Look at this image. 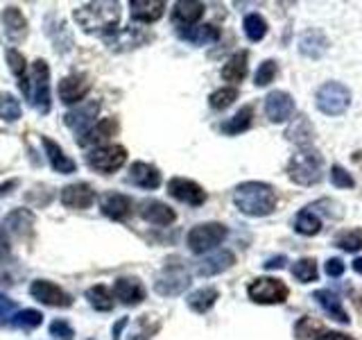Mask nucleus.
Listing matches in <instances>:
<instances>
[{
    "mask_svg": "<svg viewBox=\"0 0 362 340\" xmlns=\"http://www.w3.org/2000/svg\"><path fill=\"white\" fill-rule=\"evenodd\" d=\"M233 204L245 215H269L276 209V191L265 181H243L233 191Z\"/></svg>",
    "mask_w": 362,
    "mask_h": 340,
    "instance_id": "f257e3e1",
    "label": "nucleus"
},
{
    "mask_svg": "<svg viewBox=\"0 0 362 340\" xmlns=\"http://www.w3.org/2000/svg\"><path fill=\"white\" fill-rule=\"evenodd\" d=\"M73 18L88 34H109L120 26V3H88L75 9Z\"/></svg>",
    "mask_w": 362,
    "mask_h": 340,
    "instance_id": "f03ea898",
    "label": "nucleus"
},
{
    "mask_svg": "<svg viewBox=\"0 0 362 340\" xmlns=\"http://www.w3.org/2000/svg\"><path fill=\"white\" fill-rule=\"evenodd\" d=\"M288 177L299 186H315L324 179V157L315 147L292 154L288 162Z\"/></svg>",
    "mask_w": 362,
    "mask_h": 340,
    "instance_id": "7ed1b4c3",
    "label": "nucleus"
},
{
    "mask_svg": "<svg viewBox=\"0 0 362 340\" xmlns=\"http://www.w3.org/2000/svg\"><path fill=\"white\" fill-rule=\"evenodd\" d=\"M190 286V272L181 259H168L154 279V290L161 298H175Z\"/></svg>",
    "mask_w": 362,
    "mask_h": 340,
    "instance_id": "20e7f679",
    "label": "nucleus"
},
{
    "mask_svg": "<svg viewBox=\"0 0 362 340\" xmlns=\"http://www.w3.org/2000/svg\"><path fill=\"white\" fill-rule=\"evenodd\" d=\"M315 102L326 116H342L351 105V91L342 82H326L317 89Z\"/></svg>",
    "mask_w": 362,
    "mask_h": 340,
    "instance_id": "39448f33",
    "label": "nucleus"
},
{
    "mask_svg": "<svg viewBox=\"0 0 362 340\" xmlns=\"http://www.w3.org/2000/svg\"><path fill=\"white\" fill-rule=\"evenodd\" d=\"M32 86L28 89V98H32V105L39 113L50 111V68L43 60H37L30 68Z\"/></svg>",
    "mask_w": 362,
    "mask_h": 340,
    "instance_id": "423d86ee",
    "label": "nucleus"
},
{
    "mask_svg": "<svg viewBox=\"0 0 362 340\" xmlns=\"http://www.w3.org/2000/svg\"><path fill=\"white\" fill-rule=\"evenodd\" d=\"M226 234H229V230H226L222 222H204V225L192 227L186 236V243L192 254H204V252H209V249L218 247L226 238Z\"/></svg>",
    "mask_w": 362,
    "mask_h": 340,
    "instance_id": "0eeeda50",
    "label": "nucleus"
},
{
    "mask_svg": "<svg viewBox=\"0 0 362 340\" xmlns=\"http://www.w3.org/2000/svg\"><path fill=\"white\" fill-rule=\"evenodd\" d=\"M247 295L256 304H283L288 300L290 288L276 277H258L247 286Z\"/></svg>",
    "mask_w": 362,
    "mask_h": 340,
    "instance_id": "6e6552de",
    "label": "nucleus"
},
{
    "mask_svg": "<svg viewBox=\"0 0 362 340\" xmlns=\"http://www.w3.org/2000/svg\"><path fill=\"white\" fill-rule=\"evenodd\" d=\"M127 162V150L122 145H102L86 154V164L102 175H113Z\"/></svg>",
    "mask_w": 362,
    "mask_h": 340,
    "instance_id": "1a4fd4ad",
    "label": "nucleus"
},
{
    "mask_svg": "<svg viewBox=\"0 0 362 340\" xmlns=\"http://www.w3.org/2000/svg\"><path fill=\"white\" fill-rule=\"evenodd\" d=\"M168 193L175 200L190 204V207H199L206 202V191H204L197 181L186 179V177H173L168 181Z\"/></svg>",
    "mask_w": 362,
    "mask_h": 340,
    "instance_id": "9d476101",
    "label": "nucleus"
},
{
    "mask_svg": "<svg viewBox=\"0 0 362 340\" xmlns=\"http://www.w3.org/2000/svg\"><path fill=\"white\" fill-rule=\"evenodd\" d=\"M30 295L34 300H39L41 304H48V306H71L73 304L71 295H68L64 288H59L57 283L45 281V279L32 281Z\"/></svg>",
    "mask_w": 362,
    "mask_h": 340,
    "instance_id": "9b49d317",
    "label": "nucleus"
},
{
    "mask_svg": "<svg viewBox=\"0 0 362 340\" xmlns=\"http://www.w3.org/2000/svg\"><path fill=\"white\" fill-rule=\"evenodd\" d=\"M265 113L272 123H286L294 116V98L286 91H272L265 98Z\"/></svg>",
    "mask_w": 362,
    "mask_h": 340,
    "instance_id": "f8f14e48",
    "label": "nucleus"
},
{
    "mask_svg": "<svg viewBox=\"0 0 362 340\" xmlns=\"http://www.w3.org/2000/svg\"><path fill=\"white\" fill-rule=\"evenodd\" d=\"M100 209L111 220H127L132 215L134 204L132 198L122 196V193H105L100 200Z\"/></svg>",
    "mask_w": 362,
    "mask_h": 340,
    "instance_id": "ddd939ff",
    "label": "nucleus"
},
{
    "mask_svg": "<svg viewBox=\"0 0 362 340\" xmlns=\"http://www.w3.org/2000/svg\"><path fill=\"white\" fill-rule=\"evenodd\" d=\"M90 91V82L86 75H68L59 82V98L64 105H75L84 100V96Z\"/></svg>",
    "mask_w": 362,
    "mask_h": 340,
    "instance_id": "4468645a",
    "label": "nucleus"
},
{
    "mask_svg": "<svg viewBox=\"0 0 362 340\" xmlns=\"http://www.w3.org/2000/svg\"><path fill=\"white\" fill-rule=\"evenodd\" d=\"M93 200H95V191L90 184H84V181L71 184L62 191V204L68 209H86L93 204Z\"/></svg>",
    "mask_w": 362,
    "mask_h": 340,
    "instance_id": "2eb2a0df",
    "label": "nucleus"
},
{
    "mask_svg": "<svg viewBox=\"0 0 362 340\" xmlns=\"http://www.w3.org/2000/svg\"><path fill=\"white\" fill-rule=\"evenodd\" d=\"M288 141H292L294 145H299V150H305V147H315V128L313 123L308 120V116L299 113L297 118H292L290 128L286 132Z\"/></svg>",
    "mask_w": 362,
    "mask_h": 340,
    "instance_id": "dca6fc26",
    "label": "nucleus"
},
{
    "mask_svg": "<svg viewBox=\"0 0 362 340\" xmlns=\"http://www.w3.org/2000/svg\"><path fill=\"white\" fill-rule=\"evenodd\" d=\"M141 215L143 220H147L150 225H158V227H168L177 220L175 209H170L168 204L158 202V200H147L141 204Z\"/></svg>",
    "mask_w": 362,
    "mask_h": 340,
    "instance_id": "f3484780",
    "label": "nucleus"
},
{
    "mask_svg": "<svg viewBox=\"0 0 362 340\" xmlns=\"http://www.w3.org/2000/svg\"><path fill=\"white\" fill-rule=\"evenodd\" d=\"M233 264H235L233 252H229V249H218V252H213L211 256L199 261L197 272L202 277H213V275H220L224 270H229Z\"/></svg>",
    "mask_w": 362,
    "mask_h": 340,
    "instance_id": "a211bd4d",
    "label": "nucleus"
},
{
    "mask_svg": "<svg viewBox=\"0 0 362 340\" xmlns=\"http://www.w3.org/2000/svg\"><path fill=\"white\" fill-rule=\"evenodd\" d=\"M313 300H317V304L322 306V309L326 311L328 317H333L335 322H342V324H349L351 322V317L349 313L344 311V306H342V300L337 298V295L333 290H315L313 293Z\"/></svg>",
    "mask_w": 362,
    "mask_h": 340,
    "instance_id": "6ab92c4d",
    "label": "nucleus"
},
{
    "mask_svg": "<svg viewBox=\"0 0 362 340\" xmlns=\"http://www.w3.org/2000/svg\"><path fill=\"white\" fill-rule=\"evenodd\" d=\"M118 130H120V125H118V120L116 118H102L95 128H90L82 139H77V143L79 145H98V147H102V143L105 141H109L111 136H116L118 134Z\"/></svg>",
    "mask_w": 362,
    "mask_h": 340,
    "instance_id": "aec40b11",
    "label": "nucleus"
},
{
    "mask_svg": "<svg viewBox=\"0 0 362 340\" xmlns=\"http://www.w3.org/2000/svg\"><path fill=\"white\" fill-rule=\"evenodd\" d=\"M98 111H100V102L98 100H88L86 105L82 107H75L73 111H68L64 116V123L71 128L73 132H82L86 125L93 123V118H98Z\"/></svg>",
    "mask_w": 362,
    "mask_h": 340,
    "instance_id": "412c9836",
    "label": "nucleus"
},
{
    "mask_svg": "<svg viewBox=\"0 0 362 340\" xmlns=\"http://www.w3.org/2000/svg\"><path fill=\"white\" fill-rule=\"evenodd\" d=\"M129 181L141 188H147V191H154L161 184V173H158V168L145 164V162H136L129 166Z\"/></svg>",
    "mask_w": 362,
    "mask_h": 340,
    "instance_id": "4be33fe9",
    "label": "nucleus"
},
{
    "mask_svg": "<svg viewBox=\"0 0 362 340\" xmlns=\"http://www.w3.org/2000/svg\"><path fill=\"white\" fill-rule=\"evenodd\" d=\"M43 147H45V154H48V162L52 166L54 173H62V175H73L77 170V164L68 157L59 145H57L52 139L43 136Z\"/></svg>",
    "mask_w": 362,
    "mask_h": 340,
    "instance_id": "5701e85b",
    "label": "nucleus"
},
{
    "mask_svg": "<svg viewBox=\"0 0 362 340\" xmlns=\"http://www.w3.org/2000/svg\"><path fill=\"white\" fill-rule=\"evenodd\" d=\"M0 21H3V28L7 32V37L14 41V43L25 39V34H28V21H25V16H23V11L18 7H5Z\"/></svg>",
    "mask_w": 362,
    "mask_h": 340,
    "instance_id": "b1692460",
    "label": "nucleus"
},
{
    "mask_svg": "<svg viewBox=\"0 0 362 340\" xmlns=\"http://www.w3.org/2000/svg\"><path fill=\"white\" fill-rule=\"evenodd\" d=\"M328 48V39L322 30H308L299 39V52L308 60H320Z\"/></svg>",
    "mask_w": 362,
    "mask_h": 340,
    "instance_id": "393cba45",
    "label": "nucleus"
},
{
    "mask_svg": "<svg viewBox=\"0 0 362 340\" xmlns=\"http://www.w3.org/2000/svg\"><path fill=\"white\" fill-rule=\"evenodd\" d=\"M113 290H116V298L122 302V304H141L145 300V288L143 283L139 279L134 277H122L118 279L116 283H113Z\"/></svg>",
    "mask_w": 362,
    "mask_h": 340,
    "instance_id": "a878e982",
    "label": "nucleus"
},
{
    "mask_svg": "<svg viewBox=\"0 0 362 340\" xmlns=\"http://www.w3.org/2000/svg\"><path fill=\"white\" fill-rule=\"evenodd\" d=\"M204 14V5L202 3H190V0H181L173 9V23L179 26L181 30L192 28Z\"/></svg>",
    "mask_w": 362,
    "mask_h": 340,
    "instance_id": "bb28decb",
    "label": "nucleus"
},
{
    "mask_svg": "<svg viewBox=\"0 0 362 340\" xmlns=\"http://www.w3.org/2000/svg\"><path fill=\"white\" fill-rule=\"evenodd\" d=\"M129 7H132V16H134V21H141V23H156L158 18L163 16L165 3H163V0H132Z\"/></svg>",
    "mask_w": 362,
    "mask_h": 340,
    "instance_id": "cd10ccee",
    "label": "nucleus"
},
{
    "mask_svg": "<svg viewBox=\"0 0 362 340\" xmlns=\"http://www.w3.org/2000/svg\"><path fill=\"white\" fill-rule=\"evenodd\" d=\"M107 41L111 45V50H129V48H136V45H143L145 41H150V34L141 32L139 28H124L122 32L113 34Z\"/></svg>",
    "mask_w": 362,
    "mask_h": 340,
    "instance_id": "c85d7f7f",
    "label": "nucleus"
},
{
    "mask_svg": "<svg viewBox=\"0 0 362 340\" xmlns=\"http://www.w3.org/2000/svg\"><path fill=\"white\" fill-rule=\"evenodd\" d=\"M247 62H249V52L247 50H238L233 57H229V62L222 66V79L226 82H243L247 75Z\"/></svg>",
    "mask_w": 362,
    "mask_h": 340,
    "instance_id": "c756f323",
    "label": "nucleus"
},
{
    "mask_svg": "<svg viewBox=\"0 0 362 340\" xmlns=\"http://www.w3.org/2000/svg\"><path fill=\"white\" fill-rule=\"evenodd\" d=\"M179 37L184 41H188V43H192V45H206L211 41L220 39V30L209 23V26H192L188 30H181Z\"/></svg>",
    "mask_w": 362,
    "mask_h": 340,
    "instance_id": "7c9ffc66",
    "label": "nucleus"
},
{
    "mask_svg": "<svg viewBox=\"0 0 362 340\" xmlns=\"http://www.w3.org/2000/svg\"><path fill=\"white\" fill-rule=\"evenodd\" d=\"M252 120H254V107L247 105V107H243L240 111H238L233 118L224 120L220 125V130L224 134H229V136H235V134H243V132H247L249 128H252Z\"/></svg>",
    "mask_w": 362,
    "mask_h": 340,
    "instance_id": "2f4dec72",
    "label": "nucleus"
},
{
    "mask_svg": "<svg viewBox=\"0 0 362 340\" xmlns=\"http://www.w3.org/2000/svg\"><path fill=\"white\" fill-rule=\"evenodd\" d=\"M7 230L14 234V236H28L32 232V225H34V215L28 209H14L7 215Z\"/></svg>",
    "mask_w": 362,
    "mask_h": 340,
    "instance_id": "473e14b6",
    "label": "nucleus"
},
{
    "mask_svg": "<svg viewBox=\"0 0 362 340\" xmlns=\"http://www.w3.org/2000/svg\"><path fill=\"white\" fill-rule=\"evenodd\" d=\"M218 298H220L218 288H199L188 295V309H192L195 313H206L213 309V304L218 302Z\"/></svg>",
    "mask_w": 362,
    "mask_h": 340,
    "instance_id": "72a5a7b5",
    "label": "nucleus"
},
{
    "mask_svg": "<svg viewBox=\"0 0 362 340\" xmlns=\"http://www.w3.org/2000/svg\"><path fill=\"white\" fill-rule=\"evenodd\" d=\"M294 232L301 236H317L322 232V220L317 218L313 209H301L294 215Z\"/></svg>",
    "mask_w": 362,
    "mask_h": 340,
    "instance_id": "f704fd0d",
    "label": "nucleus"
},
{
    "mask_svg": "<svg viewBox=\"0 0 362 340\" xmlns=\"http://www.w3.org/2000/svg\"><path fill=\"white\" fill-rule=\"evenodd\" d=\"M86 300L90 302V306H93L95 311H111L113 304H116V302H113V298H111L109 288H105L102 283H98V286L86 290Z\"/></svg>",
    "mask_w": 362,
    "mask_h": 340,
    "instance_id": "c9c22d12",
    "label": "nucleus"
},
{
    "mask_svg": "<svg viewBox=\"0 0 362 340\" xmlns=\"http://www.w3.org/2000/svg\"><path fill=\"white\" fill-rule=\"evenodd\" d=\"M243 28H245V34L249 41H263L267 34V21L260 14H247Z\"/></svg>",
    "mask_w": 362,
    "mask_h": 340,
    "instance_id": "e433bc0d",
    "label": "nucleus"
},
{
    "mask_svg": "<svg viewBox=\"0 0 362 340\" xmlns=\"http://www.w3.org/2000/svg\"><path fill=\"white\" fill-rule=\"evenodd\" d=\"M335 247L344 249V252H358L362 249V230H346V232H339L335 236Z\"/></svg>",
    "mask_w": 362,
    "mask_h": 340,
    "instance_id": "4c0bfd02",
    "label": "nucleus"
},
{
    "mask_svg": "<svg viewBox=\"0 0 362 340\" xmlns=\"http://www.w3.org/2000/svg\"><path fill=\"white\" fill-rule=\"evenodd\" d=\"M7 62H9V68L14 71V75L18 77V82H21V89L25 91V96H28V77H25V71H28V62H25V57H23L18 50L14 48H7Z\"/></svg>",
    "mask_w": 362,
    "mask_h": 340,
    "instance_id": "58836bf2",
    "label": "nucleus"
},
{
    "mask_svg": "<svg viewBox=\"0 0 362 340\" xmlns=\"http://www.w3.org/2000/svg\"><path fill=\"white\" fill-rule=\"evenodd\" d=\"M292 277L301 283H310L317 279V261L315 259H299L292 264Z\"/></svg>",
    "mask_w": 362,
    "mask_h": 340,
    "instance_id": "ea45409f",
    "label": "nucleus"
},
{
    "mask_svg": "<svg viewBox=\"0 0 362 340\" xmlns=\"http://www.w3.org/2000/svg\"><path fill=\"white\" fill-rule=\"evenodd\" d=\"M43 322V315L41 311H34V309H23L18 311L14 317H11V327L16 329H25V332H30V329H37L39 324Z\"/></svg>",
    "mask_w": 362,
    "mask_h": 340,
    "instance_id": "a19ab883",
    "label": "nucleus"
},
{
    "mask_svg": "<svg viewBox=\"0 0 362 340\" xmlns=\"http://www.w3.org/2000/svg\"><path fill=\"white\" fill-rule=\"evenodd\" d=\"M0 118L7 123L21 118V102L11 94H0Z\"/></svg>",
    "mask_w": 362,
    "mask_h": 340,
    "instance_id": "79ce46f5",
    "label": "nucleus"
},
{
    "mask_svg": "<svg viewBox=\"0 0 362 340\" xmlns=\"http://www.w3.org/2000/svg\"><path fill=\"white\" fill-rule=\"evenodd\" d=\"M235 98H238V89H233V86H224V89L213 91L211 98H209V105H211L213 109L222 111V109H226L229 105H233V100H235Z\"/></svg>",
    "mask_w": 362,
    "mask_h": 340,
    "instance_id": "37998d69",
    "label": "nucleus"
},
{
    "mask_svg": "<svg viewBox=\"0 0 362 340\" xmlns=\"http://www.w3.org/2000/svg\"><path fill=\"white\" fill-rule=\"evenodd\" d=\"M322 334V322L315 320V317H301V320L294 324V336L299 340H308Z\"/></svg>",
    "mask_w": 362,
    "mask_h": 340,
    "instance_id": "c03bdc74",
    "label": "nucleus"
},
{
    "mask_svg": "<svg viewBox=\"0 0 362 340\" xmlns=\"http://www.w3.org/2000/svg\"><path fill=\"white\" fill-rule=\"evenodd\" d=\"M276 73H279L276 62H274V60H265L263 64L258 66V71H256V75H254L256 86H267L269 82H274Z\"/></svg>",
    "mask_w": 362,
    "mask_h": 340,
    "instance_id": "a18cd8bd",
    "label": "nucleus"
},
{
    "mask_svg": "<svg viewBox=\"0 0 362 340\" xmlns=\"http://www.w3.org/2000/svg\"><path fill=\"white\" fill-rule=\"evenodd\" d=\"M331 184L335 186V188H354L356 186V181H354V177H351V173H346V170L342 168V166H331Z\"/></svg>",
    "mask_w": 362,
    "mask_h": 340,
    "instance_id": "49530a36",
    "label": "nucleus"
},
{
    "mask_svg": "<svg viewBox=\"0 0 362 340\" xmlns=\"http://www.w3.org/2000/svg\"><path fill=\"white\" fill-rule=\"evenodd\" d=\"M50 336H54L57 340H75V332L73 327L66 320H54L50 322Z\"/></svg>",
    "mask_w": 362,
    "mask_h": 340,
    "instance_id": "de8ad7c7",
    "label": "nucleus"
},
{
    "mask_svg": "<svg viewBox=\"0 0 362 340\" xmlns=\"http://www.w3.org/2000/svg\"><path fill=\"white\" fill-rule=\"evenodd\" d=\"M324 270H326L328 277H342L344 275V261L342 259H328Z\"/></svg>",
    "mask_w": 362,
    "mask_h": 340,
    "instance_id": "09e8293b",
    "label": "nucleus"
},
{
    "mask_svg": "<svg viewBox=\"0 0 362 340\" xmlns=\"http://www.w3.org/2000/svg\"><path fill=\"white\" fill-rule=\"evenodd\" d=\"M313 340H356L354 336L339 334V332H322L320 336H315Z\"/></svg>",
    "mask_w": 362,
    "mask_h": 340,
    "instance_id": "8fccbe9b",
    "label": "nucleus"
},
{
    "mask_svg": "<svg viewBox=\"0 0 362 340\" xmlns=\"http://www.w3.org/2000/svg\"><path fill=\"white\" fill-rule=\"evenodd\" d=\"M11 252V247H9V238L5 234V230L0 227V261H5Z\"/></svg>",
    "mask_w": 362,
    "mask_h": 340,
    "instance_id": "3c124183",
    "label": "nucleus"
},
{
    "mask_svg": "<svg viewBox=\"0 0 362 340\" xmlns=\"http://www.w3.org/2000/svg\"><path fill=\"white\" fill-rule=\"evenodd\" d=\"M286 256H274V259H267L265 261V270H279V268H283V266H286Z\"/></svg>",
    "mask_w": 362,
    "mask_h": 340,
    "instance_id": "603ef678",
    "label": "nucleus"
},
{
    "mask_svg": "<svg viewBox=\"0 0 362 340\" xmlns=\"http://www.w3.org/2000/svg\"><path fill=\"white\" fill-rule=\"evenodd\" d=\"M14 302H11L9 298H5V295L3 293H0V317H3V315H7V313H11V309H14Z\"/></svg>",
    "mask_w": 362,
    "mask_h": 340,
    "instance_id": "864d4df0",
    "label": "nucleus"
},
{
    "mask_svg": "<svg viewBox=\"0 0 362 340\" xmlns=\"http://www.w3.org/2000/svg\"><path fill=\"white\" fill-rule=\"evenodd\" d=\"M124 324H127V317H122L120 322H116V327H113V340H120V332L124 329Z\"/></svg>",
    "mask_w": 362,
    "mask_h": 340,
    "instance_id": "5fc2aeb1",
    "label": "nucleus"
},
{
    "mask_svg": "<svg viewBox=\"0 0 362 340\" xmlns=\"http://www.w3.org/2000/svg\"><path fill=\"white\" fill-rule=\"evenodd\" d=\"M14 186H16V181H5V184H0V198L5 196L7 188H14Z\"/></svg>",
    "mask_w": 362,
    "mask_h": 340,
    "instance_id": "6e6d98bb",
    "label": "nucleus"
},
{
    "mask_svg": "<svg viewBox=\"0 0 362 340\" xmlns=\"http://www.w3.org/2000/svg\"><path fill=\"white\" fill-rule=\"evenodd\" d=\"M354 270L358 272V275H362V259H356L354 261Z\"/></svg>",
    "mask_w": 362,
    "mask_h": 340,
    "instance_id": "4d7b16f0",
    "label": "nucleus"
},
{
    "mask_svg": "<svg viewBox=\"0 0 362 340\" xmlns=\"http://www.w3.org/2000/svg\"><path fill=\"white\" fill-rule=\"evenodd\" d=\"M127 340H150V338H147L145 334H134L132 338H127Z\"/></svg>",
    "mask_w": 362,
    "mask_h": 340,
    "instance_id": "13d9d810",
    "label": "nucleus"
}]
</instances>
